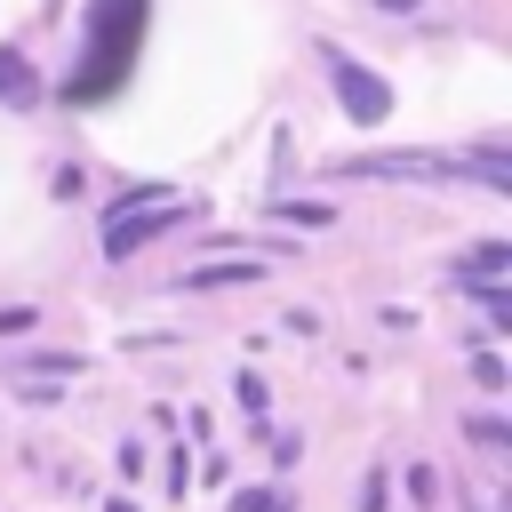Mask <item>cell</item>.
<instances>
[{"label":"cell","mask_w":512,"mask_h":512,"mask_svg":"<svg viewBox=\"0 0 512 512\" xmlns=\"http://www.w3.org/2000/svg\"><path fill=\"white\" fill-rule=\"evenodd\" d=\"M472 376H480L488 392H504V360H496V352H480V360H472Z\"/></svg>","instance_id":"7c38bea8"},{"label":"cell","mask_w":512,"mask_h":512,"mask_svg":"<svg viewBox=\"0 0 512 512\" xmlns=\"http://www.w3.org/2000/svg\"><path fill=\"white\" fill-rule=\"evenodd\" d=\"M136 24H144V0H96V32H88V72L72 80V96H112L128 48H136Z\"/></svg>","instance_id":"6da1fadb"},{"label":"cell","mask_w":512,"mask_h":512,"mask_svg":"<svg viewBox=\"0 0 512 512\" xmlns=\"http://www.w3.org/2000/svg\"><path fill=\"white\" fill-rule=\"evenodd\" d=\"M360 512H392V480H384V472H368V488H360Z\"/></svg>","instance_id":"9c48e42d"},{"label":"cell","mask_w":512,"mask_h":512,"mask_svg":"<svg viewBox=\"0 0 512 512\" xmlns=\"http://www.w3.org/2000/svg\"><path fill=\"white\" fill-rule=\"evenodd\" d=\"M0 96H8L16 112H32V104H40V72H32L16 48H0Z\"/></svg>","instance_id":"5b68a950"},{"label":"cell","mask_w":512,"mask_h":512,"mask_svg":"<svg viewBox=\"0 0 512 512\" xmlns=\"http://www.w3.org/2000/svg\"><path fill=\"white\" fill-rule=\"evenodd\" d=\"M32 320H40L32 304H8V312H0V336H32Z\"/></svg>","instance_id":"8fae6325"},{"label":"cell","mask_w":512,"mask_h":512,"mask_svg":"<svg viewBox=\"0 0 512 512\" xmlns=\"http://www.w3.org/2000/svg\"><path fill=\"white\" fill-rule=\"evenodd\" d=\"M376 8H384V16H416L424 0H376Z\"/></svg>","instance_id":"5bb4252c"},{"label":"cell","mask_w":512,"mask_h":512,"mask_svg":"<svg viewBox=\"0 0 512 512\" xmlns=\"http://www.w3.org/2000/svg\"><path fill=\"white\" fill-rule=\"evenodd\" d=\"M408 496H416V504H440V480H432V464H416V472H408Z\"/></svg>","instance_id":"30bf717a"},{"label":"cell","mask_w":512,"mask_h":512,"mask_svg":"<svg viewBox=\"0 0 512 512\" xmlns=\"http://www.w3.org/2000/svg\"><path fill=\"white\" fill-rule=\"evenodd\" d=\"M480 512H488V504H480Z\"/></svg>","instance_id":"9a60e30c"},{"label":"cell","mask_w":512,"mask_h":512,"mask_svg":"<svg viewBox=\"0 0 512 512\" xmlns=\"http://www.w3.org/2000/svg\"><path fill=\"white\" fill-rule=\"evenodd\" d=\"M272 216H288V224H328V208H312V200H272Z\"/></svg>","instance_id":"ba28073f"},{"label":"cell","mask_w":512,"mask_h":512,"mask_svg":"<svg viewBox=\"0 0 512 512\" xmlns=\"http://www.w3.org/2000/svg\"><path fill=\"white\" fill-rule=\"evenodd\" d=\"M464 432H472V440H480V448H488V456H496V448H512V432H504V424H496V416H472V424H464Z\"/></svg>","instance_id":"52a82bcc"},{"label":"cell","mask_w":512,"mask_h":512,"mask_svg":"<svg viewBox=\"0 0 512 512\" xmlns=\"http://www.w3.org/2000/svg\"><path fill=\"white\" fill-rule=\"evenodd\" d=\"M504 272H512V240H480V248L456 264V280H464V288H496Z\"/></svg>","instance_id":"277c9868"},{"label":"cell","mask_w":512,"mask_h":512,"mask_svg":"<svg viewBox=\"0 0 512 512\" xmlns=\"http://www.w3.org/2000/svg\"><path fill=\"white\" fill-rule=\"evenodd\" d=\"M264 264L256 256H224V264H200V272H184L176 288H240V280H256Z\"/></svg>","instance_id":"8992f818"},{"label":"cell","mask_w":512,"mask_h":512,"mask_svg":"<svg viewBox=\"0 0 512 512\" xmlns=\"http://www.w3.org/2000/svg\"><path fill=\"white\" fill-rule=\"evenodd\" d=\"M320 64H328V88H336V104H344V112H352L360 128H376V120L392 112V96H384V80H368V72H360V64H352L344 48H328Z\"/></svg>","instance_id":"3957f363"},{"label":"cell","mask_w":512,"mask_h":512,"mask_svg":"<svg viewBox=\"0 0 512 512\" xmlns=\"http://www.w3.org/2000/svg\"><path fill=\"white\" fill-rule=\"evenodd\" d=\"M184 216H192V208H184L176 192H168V200H144V208H112V216H104V256H136V248H152L160 232H176Z\"/></svg>","instance_id":"7a4b0ae2"},{"label":"cell","mask_w":512,"mask_h":512,"mask_svg":"<svg viewBox=\"0 0 512 512\" xmlns=\"http://www.w3.org/2000/svg\"><path fill=\"white\" fill-rule=\"evenodd\" d=\"M232 512H280V496L272 488H248V496H232Z\"/></svg>","instance_id":"4fadbf2b"}]
</instances>
